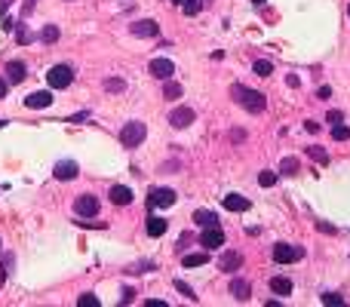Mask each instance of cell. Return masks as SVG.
Here are the masks:
<instances>
[{"label": "cell", "mask_w": 350, "mask_h": 307, "mask_svg": "<svg viewBox=\"0 0 350 307\" xmlns=\"http://www.w3.org/2000/svg\"><path fill=\"white\" fill-rule=\"evenodd\" d=\"M231 96L236 99V104H243L249 114H261L264 107H267L264 93H258V89H249V86H239V83H233V86H231Z\"/></svg>", "instance_id": "1"}, {"label": "cell", "mask_w": 350, "mask_h": 307, "mask_svg": "<svg viewBox=\"0 0 350 307\" xmlns=\"http://www.w3.org/2000/svg\"><path fill=\"white\" fill-rule=\"evenodd\" d=\"M147 135V126L141 120H132V123H123V129H120V141H123V148H138V144L144 141Z\"/></svg>", "instance_id": "2"}, {"label": "cell", "mask_w": 350, "mask_h": 307, "mask_svg": "<svg viewBox=\"0 0 350 307\" xmlns=\"http://www.w3.org/2000/svg\"><path fill=\"white\" fill-rule=\"evenodd\" d=\"M46 80H49V89H68L74 83V68L71 65H52Z\"/></svg>", "instance_id": "3"}, {"label": "cell", "mask_w": 350, "mask_h": 307, "mask_svg": "<svg viewBox=\"0 0 350 307\" xmlns=\"http://www.w3.org/2000/svg\"><path fill=\"white\" fill-rule=\"evenodd\" d=\"M74 212H77L80 218H96V215H99V197H92V194H80V197H77V203H74Z\"/></svg>", "instance_id": "4"}, {"label": "cell", "mask_w": 350, "mask_h": 307, "mask_svg": "<svg viewBox=\"0 0 350 307\" xmlns=\"http://www.w3.org/2000/svg\"><path fill=\"white\" fill-rule=\"evenodd\" d=\"M304 255V252L298 246H292V243H276L273 246V261L276 264H292V261H298Z\"/></svg>", "instance_id": "5"}, {"label": "cell", "mask_w": 350, "mask_h": 307, "mask_svg": "<svg viewBox=\"0 0 350 307\" xmlns=\"http://www.w3.org/2000/svg\"><path fill=\"white\" fill-rule=\"evenodd\" d=\"M200 246H203V249H218V246H225V230H221L218 224L203 227V233H200Z\"/></svg>", "instance_id": "6"}, {"label": "cell", "mask_w": 350, "mask_h": 307, "mask_svg": "<svg viewBox=\"0 0 350 307\" xmlns=\"http://www.w3.org/2000/svg\"><path fill=\"white\" fill-rule=\"evenodd\" d=\"M178 200V194L172 188H157L151 191V197H147V206H157V209H166V206H172Z\"/></svg>", "instance_id": "7"}, {"label": "cell", "mask_w": 350, "mask_h": 307, "mask_svg": "<svg viewBox=\"0 0 350 307\" xmlns=\"http://www.w3.org/2000/svg\"><path fill=\"white\" fill-rule=\"evenodd\" d=\"M52 175L59 178V182H71V178L80 175V166L74 163V160H59V163H55V169H52Z\"/></svg>", "instance_id": "8"}, {"label": "cell", "mask_w": 350, "mask_h": 307, "mask_svg": "<svg viewBox=\"0 0 350 307\" xmlns=\"http://www.w3.org/2000/svg\"><path fill=\"white\" fill-rule=\"evenodd\" d=\"M197 120V114H194V107H175V111L169 114V123L175 126V129H188V126Z\"/></svg>", "instance_id": "9"}, {"label": "cell", "mask_w": 350, "mask_h": 307, "mask_svg": "<svg viewBox=\"0 0 350 307\" xmlns=\"http://www.w3.org/2000/svg\"><path fill=\"white\" fill-rule=\"evenodd\" d=\"M147 71H151L157 80H169L175 74V65H172V59H154L151 65H147Z\"/></svg>", "instance_id": "10"}, {"label": "cell", "mask_w": 350, "mask_h": 307, "mask_svg": "<svg viewBox=\"0 0 350 307\" xmlns=\"http://www.w3.org/2000/svg\"><path fill=\"white\" fill-rule=\"evenodd\" d=\"M129 31L135 34V37H160V25L151 22V19H141V22H132Z\"/></svg>", "instance_id": "11"}, {"label": "cell", "mask_w": 350, "mask_h": 307, "mask_svg": "<svg viewBox=\"0 0 350 307\" xmlns=\"http://www.w3.org/2000/svg\"><path fill=\"white\" fill-rule=\"evenodd\" d=\"M52 104V89H37L25 99V107H34V111H40V107H49Z\"/></svg>", "instance_id": "12"}, {"label": "cell", "mask_w": 350, "mask_h": 307, "mask_svg": "<svg viewBox=\"0 0 350 307\" xmlns=\"http://www.w3.org/2000/svg\"><path fill=\"white\" fill-rule=\"evenodd\" d=\"M25 77H28V65H25L22 59L6 62V80H9V83H22Z\"/></svg>", "instance_id": "13"}, {"label": "cell", "mask_w": 350, "mask_h": 307, "mask_svg": "<svg viewBox=\"0 0 350 307\" xmlns=\"http://www.w3.org/2000/svg\"><path fill=\"white\" fill-rule=\"evenodd\" d=\"M231 295H233L236 301H249V298H252V286H249V280L233 277V280H231Z\"/></svg>", "instance_id": "14"}, {"label": "cell", "mask_w": 350, "mask_h": 307, "mask_svg": "<svg viewBox=\"0 0 350 307\" xmlns=\"http://www.w3.org/2000/svg\"><path fill=\"white\" fill-rule=\"evenodd\" d=\"M218 267L221 270H239L243 267V255H239V252H221V258H218Z\"/></svg>", "instance_id": "15"}, {"label": "cell", "mask_w": 350, "mask_h": 307, "mask_svg": "<svg viewBox=\"0 0 350 307\" xmlns=\"http://www.w3.org/2000/svg\"><path fill=\"white\" fill-rule=\"evenodd\" d=\"M111 203L114 206H129L132 203V191H129L126 185H114L111 188Z\"/></svg>", "instance_id": "16"}, {"label": "cell", "mask_w": 350, "mask_h": 307, "mask_svg": "<svg viewBox=\"0 0 350 307\" xmlns=\"http://www.w3.org/2000/svg\"><path fill=\"white\" fill-rule=\"evenodd\" d=\"M221 203H225V209H228V212H246V209H249V200H246L243 194H228Z\"/></svg>", "instance_id": "17"}, {"label": "cell", "mask_w": 350, "mask_h": 307, "mask_svg": "<svg viewBox=\"0 0 350 307\" xmlns=\"http://www.w3.org/2000/svg\"><path fill=\"white\" fill-rule=\"evenodd\" d=\"M270 292L273 295H292V280L289 277H270Z\"/></svg>", "instance_id": "18"}, {"label": "cell", "mask_w": 350, "mask_h": 307, "mask_svg": "<svg viewBox=\"0 0 350 307\" xmlns=\"http://www.w3.org/2000/svg\"><path fill=\"white\" fill-rule=\"evenodd\" d=\"M144 227H147V237H163L169 224H166V218H157V215H154V218L144 221Z\"/></svg>", "instance_id": "19"}, {"label": "cell", "mask_w": 350, "mask_h": 307, "mask_svg": "<svg viewBox=\"0 0 350 307\" xmlns=\"http://www.w3.org/2000/svg\"><path fill=\"white\" fill-rule=\"evenodd\" d=\"M194 221H197L200 227H212L218 218H215V212H209V209H197V212H194Z\"/></svg>", "instance_id": "20"}, {"label": "cell", "mask_w": 350, "mask_h": 307, "mask_svg": "<svg viewBox=\"0 0 350 307\" xmlns=\"http://www.w3.org/2000/svg\"><path fill=\"white\" fill-rule=\"evenodd\" d=\"M206 261H209L206 252H194V255H184V258H181V264H184V267H203Z\"/></svg>", "instance_id": "21"}, {"label": "cell", "mask_w": 350, "mask_h": 307, "mask_svg": "<svg viewBox=\"0 0 350 307\" xmlns=\"http://www.w3.org/2000/svg\"><path fill=\"white\" fill-rule=\"evenodd\" d=\"M252 71H255L258 77H270V74H273V62H270V59H258V62L252 65Z\"/></svg>", "instance_id": "22"}, {"label": "cell", "mask_w": 350, "mask_h": 307, "mask_svg": "<svg viewBox=\"0 0 350 307\" xmlns=\"http://www.w3.org/2000/svg\"><path fill=\"white\" fill-rule=\"evenodd\" d=\"M298 169H301V163H298V160H295V157H286L283 163H280V172H283V175H295Z\"/></svg>", "instance_id": "23"}, {"label": "cell", "mask_w": 350, "mask_h": 307, "mask_svg": "<svg viewBox=\"0 0 350 307\" xmlns=\"http://www.w3.org/2000/svg\"><path fill=\"white\" fill-rule=\"evenodd\" d=\"M105 89H108V93H123V89H126V80H120V77H108V80H105Z\"/></svg>", "instance_id": "24"}, {"label": "cell", "mask_w": 350, "mask_h": 307, "mask_svg": "<svg viewBox=\"0 0 350 307\" xmlns=\"http://www.w3.org/2000/svg\"><path fill=\"white\" fill-rule=\"evenodd\" d=\"M40 37H43V43H55V40H59V28H55V25H46V28L40 31Z\"/></svg>", "instance_id": "25"}, {"label": "cell", "mask_w": 350, "mask_h": 307, "mask_svg": "<svg viewBox=\"0 0 350 307\" xmlns=\"http://www.w3.org/2000/svg\"><path fill=\"white\" fill-rule=\"evenodd\" d=\"M332 138H335V141H347L350 138V129H347V126H341V123H335V126H332Z\"/></svg>", "instance_id": "26"}, {"label": "cell", "mask_w": 350, "mask_h": 307, "mask_svg": "<svg viewBox=\"0 0 350 307\" xmlns=\"http://www.w3.org/2000/svg\"><path fill=\"white\" fill-rule=\"evenodd\" d=\"M163 96H166V99H178V96H181V86H178V83H172V80H166Z\"/></svg>", "instance_id": "27"}, {"label": "cell", "mask_w": 350, "mask_h": 307, "mask_svg": "<svg viewBox=\"0 0 350 307\" xmlns=\"http://www.w3.org/2000/svg\"><path fill=\"white\" fill-rule=\"evenodd\" d=\"M175 289H178V292H181L184 298H188V301H197V295H194V289H191L188 283H184V280H175Z\"/></svg>", "instance_id": "28"}, {"label": "cell", "mask_w": 350, "mask_h": 307, "mask_svg": "<svg viewBox=\"0 0 350 307\" xmlns=\"http://www.w3.org/2000/svg\"><path fill=\"white\" fill-rule=\"evenodd\" d=\"M181 9H184V15H197V12L203 9V3H200V0H184Z\"/></svg>", "instance_id": "29"}, {"label": "cell", "mask_w": 350, "mask_h": 307, "mask_svg": "<svg viewBox=\"0 0 350 307\" xmlns=\"http://www.w3.org/2000/svg\"><path fill=\"white\" fill-rule=\"evenodd\" d=\"M258 185H261V188H270V185H276V172H261V175H258Z\"/></svg>", "instance_id": "30"}, {"label": "cell", "mask_w": 350, "mask_h": 307, "mask_svg": "<svg viewBox=\"0 0 350 307\" xmlns=\"http://www.w3.org/2000/svg\"><path fill=\"white\" fill-rule=\"evenodd\" d=\"M15 40H18V43H22V46H25V43H31V40H34V34H31V31H28L25 25H22V28H18V31H15Z\"/></svg>", "instance_id": "31"}, {"label": "cell", "mask_w": 350, "mask_h": 307, "mask_svg": "<svg viewBox=\"0 0 350 307\" xmlns=\"http://www.w3.org/2000/svg\"><path fill=\"white\" fill-rule=\"evenodd\" d=\"M323 304H329V307H338V304H344V298H341L338 292H326V295H323Z\"/></svg>", "instance_id": "32"}, {"label": "cell", "mask_w": 350, "mask_h": 307, "mask_svg": "<svg viewBox=\"0 0 350 307\" xmlns=\"http://www.w3.org/2000/svg\"><path fill=\"white\" fill-rule=\"evenodd\" d=\"M77 304H80V307H99V298L92 295V292H86V295L77 298Z\"/></svg>", "instance_id": "33"}, {"label": "cell", "mask_w": 350, "mask_h": 307, "mask_svg": "<svg viewBox=\"0 0 350 307\" xmlns=\"http://www.w3.org/2000/svg\"><path fill=\"white\" fill-rule=\"evenodd\" d=\"M307 154L317 160V163H329V154H326L323 148H307Z\"/></svg>", "instance_id": "34"}, {"label": "cell", "mask_w": 350, "mask_h": 307, "mask_svg": "<svg viewBox=\"0 0 350 307\" xmlns=\"http://www.w3.org/2000/svg\"><path fill=\"white\" fill-rule=\"evenodd\" d=\"M341 120H344V114H341V111H329V114H326V123H332V126L341 123Z\"/></svg>", "instance_id": "35"}, {"label": "cell", "mask_w": 350, "mask_h": 307, "mask_svg": "<svg viewBox=\"0 0 350 307\" xmlns=\"http://www.w3.org/2000/svg\"><path fill=\"white\" fill-rule=\"evenodd\" d=\"M12 25H15V22H12V19H9V15H0V28H3V31H9V28H12Z\"/></svg>", "instance_id": "36"}, {"label": "cell", "mask_w": 350, "mask_h": 307, "mask_svg": "<svg viewBox=\"0 0 350 307\" xmlns=\"http://www.w3.org/2000/svg\"><path fill=\"white\" fill-rule=\"evenodd\" d=\"M132 298H135V292H132V289H123V298H120V304H129Z\"/></svg>", "instance_id": "37"}, {"label": "cell", "mask_w": 350, "mask_h": 307, "mask_svg": "<svg viewBox=\"0 0 350 307\" xmlns=\"http://www.w3.org/2000/svg\"><path fill=\"white\" fill-rule=\"evenodd\" d=\"M6 93H9V80L0 77V99H6Z\"/></svg>", "instance_id": "38"}, {"label": "cell", "mask_w": 350, "mask_h": 307, "mask_svg": "<svg viewBox=\"0 0 350 307\" xmlns=\"http://www.w3.org/2000/svg\"><path fill=\"white\" fill-rule=\"evenodd\" d=\"M317 230H323V233H335V227L326 224V221H317Z\"/></svg>", "instance_id": "39"}, {"label": "cell", "mask_w": 350, "mask_h": 307, "mask_svg": "<svg viewBox=\"0 0 350 307\" xmlns=\"http://www.w3.org/2000/svg\"><path fill=\"white\" fill-rule=\"evenodd\" d=\"M329 96H332L329 86H320V89H317V99H329Z\"/></svg>", "instance_id": "40"}, {"label": "cell", "mask_w": 350, "mask_h": 307, "mask_svg": "<svg viewBox=\"0 0 350 307\" xmlns=\"http://www.w3.org/2000/svg\"><path fill=\"white\" fill-rule=\"evenodd\" d=\"M304 129H307V132H320V123H313V120H307V123H304Z\"/></svg>", "instance_id": "41"}, {"label": "cell", "mask_w": 350, "mask_h": 307, "mask_svg": "<svg viewBox=\"0 0 350 307\" xmlns=\"http://www.w3.org/2000/svg\"><path fill=\"white\" fill-rule=\"evenodd\" d=\"M147 307H166V301H160V298H151V301H147Z\"/></svg>", "instance_id": "42"}, {"label": "cell", "mask_w": 350, "mask_h": 307, "mask_svg": "<svg viewBox=\"0 0 350 307\" xmlns=\"http://www.w3.org/2000/svg\"><path fill=\"white\" fill-rule=\"evenodd\" d=\"M172 3H178V6H181V3H184V0H172Z\"/></svg>", "instance_id": "43"}, {"label": "cell", "mask_w": 350, "mask_h": 307, "mask_svg": "<svg viewBox=\"0 0 350 307\" xmlns=\"http://www.w3.org/2000/svg\"><path fill=\"white\" fill-rule=\"evenodd\" d=\"M347 15H350V6H347Z\"/></svg>", "instance_id": "44"}]
</instances>
